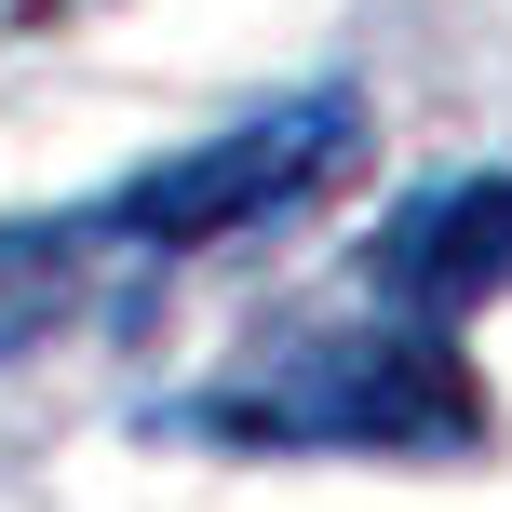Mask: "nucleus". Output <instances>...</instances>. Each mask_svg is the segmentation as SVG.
Wrapping results in <instances>:
<instances>
[{"mask_svg":"<svg viewBox=\"0 0 512 512\" xmlns=\"http://www.w3.org/2000/svg\"><path fill=\"white\" fill-rule=\"evenodd\" d=\"M162 432L230 445V459H486L499 405H486V378H472L459 324L364 310V324L270 337V351L230 364L216 391L162 405Z\"/></svg>","mask_w":512,"mask_h":512,"instance_id":"obj_1","label":"nucleus"},{"mask_svg":"<svg viewBox=\"0 0 512 512\" xmlns=\"http://www.w3.org/2000/svg\"><path fill=\"white\" fill-rule=\"evenodd\" d=\"M364 135H378L364 81H297V95L243 108V122H216V135H189L176 162H135L81 230L122 243V256H216V243H256V230H283V216L324 203V189L364 162Z\"/></svg>","mask_w":512,"mask_h":512,"instance_id":"obj_2","label":"nucleus"},{"mask_svg":"<svg viewBox=\"0 0 512 512\" xmlns=\"http://www.w3.org/2000/svg\"><path fill=\"white\" fill-rule=\"evenodd\" d=\"M364 283H378V310H418V324H459V310L512 297V162L405 189L391 230L364 243Z\"/></svg>","mask_w":512,"mask_h":512,"instance_id":"obj_3","label":"nucleus"},{"mask_svg":"<svg viewBox=\"0 0 512 512\" xmlns=\"http://www.w3.org/2000/svg\"><path fill=\"white\" fill-rule=\"evenodd\" d=\"M81 256H95V230H81V216H0V364H27L54 324H68Z\"/></svg>","mask_w":512,"mask_h":512,"instance_id":"obj_4","label":"nucleus"}]
</instances>
